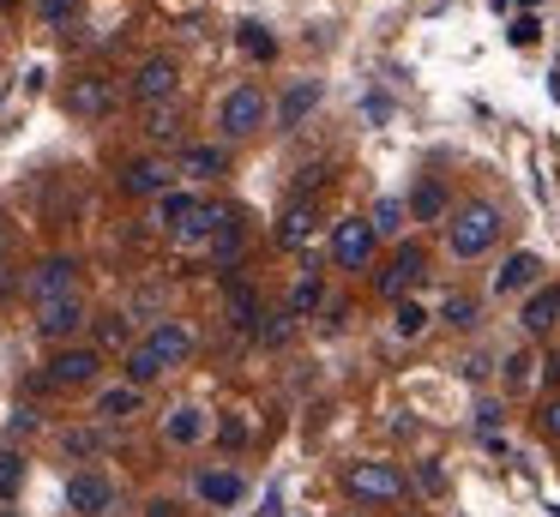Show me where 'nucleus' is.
Here are the masks:
<instances>
[{
  "instance_id": "nucleus-1",
  "label": "nucleus",
  "mask_w": 560,
  "mask_h": 517,
  "mask_svg": "<svg viewBox=\"0 0 560 517\" xmlns=\"http://www.w3.org/2000/svg\"><path fill=\"white\" fill-rule=\"evenodd\" d=\"M187 355H194V331H187V325H175V319L151 325V337H145V343H133V349H127V385H151L158 373L182 367Z\"/></svg>"
},
{
  "instance_id": "nucleus-2",
  "label": "nucleus",
  "mask_w": 560,
  "mask_h": 517,
  "mask_svg": "<svg viewBox=\"0 0 560 517\" xmlns=\"http://www.w3.org/2000/svg\"><path fill=\"white\" fill-rule=\"evenodd\" d=\"M446 240H452V252H458V259H482L488 247H494L500 240V211L494 204H458V211H452V223H446Z\"/></svg>"
},
{
  "instance_id": "nucleus-3",
  "label": "nucleus",
  "mask_w": 560,
  "mask_h": 517,
  "mask_svg": "<svg viewBox=\"0 0 560 517\" xmlns=\"http://www.w3.org/2000/svg\"><path fill=\"white\" fill-rule=\"evenodd\" d=\"M73 283H79V259H73V252H49V259L25 277V289H31V301H37V307L67 301V295H73Z\"/></svg>"
},
{
  "instance_id": "nucleus-4",
  "label": "nucleus",
  "mask_w": 560,
  "mask_h": 517,
  "mask_svg": "<svg viewBox=\"0 0 560 517\" xmlns=\"http://www.w3.org/2000/svg\"><path fill=\"white\" fill-rule=\"evenodd\" d=\"M343 487H350L355 500H368V505L404 500V475L392 463H350V469H343Z\"/></svg>"
},
{
  "instance_id": "nucleus-5",
  "label": "nucleus",
  "mask_w": 560,
  "mask_h": 517,
  "mask_svg": "<svg viewBox=\"0 0 560 517\" xmlns=\"http://www.w3.org/2000/svg\"><path fill=\"white\" fill-rule=\"evenodd\" d=\"M175 84H182L175 55H151V60H139V72H133V103H145V108L175 103Z\"/></svg>"
},
{
  "instance_id": "nucleus-6",
  "label": "nucleus",
  "mask_w": 560,
  "mask_h": 517,
  "mask_svg": "<svg viewBox=\"0 0 560 517\" xmlns=\"http://www.w3.org/2000/svg\"><path fill=\"white\" fill-rule=\"evenodd\" d=\"M374 223L368 216H343L338 228H331V259L343 265V271H368V259H374Z\"/></svg>"
},
{
  "instance_id": "nucleus-7",
  "label": "nucleus",
  "mask_w": 560,
  "mask_h": 517,
  "mask_svg": "<svg viewBox=\"0 0 560 517\" xmlns=\"http://www.w3.org/2000/svg\"><path fill=\"white\" fill-rule=\"evenodd\" d=\"M218 127L230 132V139L259 132V127H266V96H259L254 84H235V91L223 96V108H218Z\"/></svg>"
},
{
  "instance_id": "nucleus-8",
  "label": "nucleus",
  "mask_w": 560,
  "mask_h": 517,
  "mask_svg": "<svg viewBox=\"0 0 560 517\" xmlns=\"http://www.w3.org/2000/svg\"><path fill=\"white\" fill-rule=\"evenodd\" d=\"M67 505H73L79 517H109V505H115V481L103 475V469H79V475L67 481Z\"/></svg>"
},
{
  "instance_id": "nucleus-9",
  "label": "nucleus",
  "mask_w": 560,
  "mask_h": 517,
  "mask_svg": "<svg viewBox=\"0 0 560 517\" xmlns=\"http://www.w3.org/2000/svg\"><path fill=\"white\" fill-rule=\"evenodd\" d=\"M103 373V355L97 349H55V361H49V385H61V391H79V385H91Z\"/></svg>"
},
{
  "instance_id": "nucleus-10",
  "label": "nucleus",
  "mask_w": 560,
  "mask_h": 517,
  "mask_svg": "<svg viewBox=\"0 0 560 517\" xmlns=\"http://www.w3.org/2000/svg\"><path fill=\"white\" fill-rule=\"evenodd\" d=\"M428 277V259H422V247H398L392 252V265L380 271V295H392V301H404L416 283Z\"/></svg>"
},
{
  "instance_id": "nucleus-11",
  "label": "nucleus",
  "mask_w": 560,
  "mask_h": 517,
  "mask_svg": "<svg viewBox=\"0 0 560 517\" xmlns=\"http://www.w3.org/2000/svg\"><path fill=\"white\" fill-rule=\"evenodd\" d=\"M170 180H175V168L158 163V156H139V163L121 168V187L133 192V199H163V192H170Z\"/></svg>"
},
{
  "instance_id": "nucleus-12",
  "label": "nucleus",
  "mask_w": 560,
  "mask_h": 517,
  "mask_svg": "<svg viewBox=\"0 0 560 517\" xmlns=\"http://www.w3.org/2000/svg\"><path fill=\"white\" fill-rule=\"evenodd\" d=\"M67 108H73L79 120H103L115 108V84L109 79H97V72H85V79L67 91Z\"/></svg>"
},
{
  "instance_id": "nucleus-13",
  "label": "nucleus",
  "mask_w": 560,
  "mask_h": 517,
  "mask_svg": "<svg viewBox=\"0 0 560 517\" xmlns=\"http://www.w3.org/2000/svg\"><path fill=\"white\" fill-rule=\"evenodd\" d=\"M79 325H85V307H79V295L37 307V331L49 337V343H67V337H79Z\"/></svg>"
},
{
  "instance_id": "nucleus-14",
  "label": "nucleus",
  "mask_w": 560,
  "mask_h": 517,
  "mask_svg": "<svg viewBox=\"0 0 560 517\" xmlns=\"http://www.w3.org/2000/svg\"><path fill=\"white\" fill-rule=\"evenodd\" d=\"M314 108H319V79H295L290 91L278 96V127H283V132L302 127V120L314 115Z\"/></svg>"
},
{
  "instance_id": "nucleus-15",
  "label": "nucleus",
  "mask_w": 560,
  "mask_h": 517,
  "mask_svg": "<svg viewBox=\"0 0 560 517\" xmlns=\"http://www.w3.org/2000/svg\"><path fill=\"white\" fill-rule=\"evenodd\" d=\"M536 277H542V259L536 252H512L494 271V295H524V289H536Z\"/></svg>"
},
{
  "instance_id": "nucleus-16",
  "label": "nucleus",
  "mask_w": 560,
  "mask_h": 517,
  "mask_svg": "<svg viewBox=\"0 0 560 517\" xmlns=\"http://www.w3.org/2000/svg\"><path fill=\"white\" fill-rule=\"evenodd\" d=\"M314 228H319V211H314L307 199H295L290 211L278 216V247H290V252L307 247V240H314Z\"/></svg>"
},
{
  "instance_id": "nucleus-17",
  "label": "nucleus",
  "mask_w": 560,
  "mask_h": 517,
  "mask_svg": "<svg viewBox=\"0 0 560 517\" xmlns=\"http://www.w3.org/2000/svg\"><path fill=\"white\" fill-rule=\"evenodd\" d=\"M247 493V481L235 475V469H206V475H199V500L206 505H235Z\"/></svg>"
},
{
  "instance_id": "nucleus-18",
  "label": "nucleus",
  "mask_w": 560,
  "mask_h": 517,
  "mask_svg": "<svg viewBox=\"0 0 560 517\" xmlns=\"http://www.w3.org/2000/svg\"><path fill=\"white\" fill-rule=\"evenodd\" d=\"M223 223H230V211H218V204H199V211L187 216L182 228H175V240H187V247H199V240H218Z\"/></svg>"
},
{
  "instance_id": "nucleus-19",
  "label": "nucleus",
  "mask_w": 560,
  "mask_h": 517,
  "mask_svg": "<svg viewBox=\"0 0 560 517\" xmlns=\"http://www.w3.org/2000/svg\"><path fill=\"white\" fill-rule=\"evenodd\" d=\"M404 204H410L416 223H440V216L452 211V199H446V187H440V180H422V187H416Z\"/></svg>"
},
{
  "instance_id": "nucleus-20",
  "label": "nucleus",
  "mask_w": 560,
  "mask_h": 517,
  "mask_svg": "<svg viewBox=\"0 0 560 517\" xmlns=\"http://www.w3.org/2000/svg\"><path fill=\"white\" fill-rule=\"evenodd\" d=\"M555 319H560V289H536L524 301V331H548Z\"/></svg>"
},
{
  "instance_id": "nucleus-21",
  "label": "nucleus",
  "mask_w": 560,
  "mask_h": 517,
  "mask_svg": "<svg viewBox=\"0 0 560 517\" xmlns=\"http://www.w3.org/2000/svg\"><path fill=\"white\" fill-rule=\"evenodd\" d=\"M326 307V277H302V283L290 289V319H307V313Z\"/></svg>"
},
{
  "instance_id": "nucleus-22",
  "label": "nucleus",
  "mask_w": 560,
  "mask_h": 517,
  "mask_svg": "<svg viewBox=\"0 0 560 517\" xmlns=\"http://www.w3.org/2000/svg\"><path fill=\"white\" fill-rule=\"evenodd\" d=\"M182 175H194V180L223 175V151H218V144H194V151L182 156Z\"/></svg>"
},
{
  "instance_id": "nucleus-23",
  "label": "nucleus",
  "mask_w": 560,
  "mask_h": 517,
  "mask_svg": "<svg viewBox=\"0 0 560 517\" xmlns=\"http://www.w3.org/2000/svg\"><path fill=\"white\" fill-rule=\"evenodd\" d=\"M133 409H139V385H115V391L97 397V415L103 421H127Z\"/></svg>"
},
{
  "instance_id": "nucleus-24",
  "label": "nucleus",
  "mask_w": 560,
  "mask_h": 517,
  "mask_svg": "<svg viewBox=\"0 0 560 517\" xmlns=\"http://www.w3.org/2000/svg\"><path fill=\"white\" fill-rule=\"evenodd\" d=\"M19 283V235H13V223L0 216V295Z\"/></svg>"
},
{
  "instance_id": "nucleus-25",
  "label": "nucleus",
  "mask_w": 560,
  "mask_h": 517,
  "mask_svg": "<svg viewBox=\"0 0 560 517\" xmlns=\"http://www.w3.org/2000/svg\"><path fill=\"white\" fill-rule=\"evenodd\" d=\"M163 433H170V445H194L199 433H206V415H199V409H175V415L163 421Z\"/></svg>"
},
{
  "instance_id": "nucleus-26",
  "label": "nucleus",
  "mask_w": 560,
  "mask_h": 517,
  "mask_svg": "<svg viewBox=\"0 0 560 517\" xmlns=\"http://www.w3.org/2000/svg\"><path fill=\"white\" fill-rule=\"evenodd\" d=\"M194 211H199L194 192H163V204H158V216H163V228H170V235H175V228H182Z\"/></svg>"
},
{
  "instance_id": "nucleus-27",
  "label": "nucleus",
  "mask_w": 560,
  "mask_h": 517,
  "mask_svg": "<svg viewBox=\"0 0 560 517\" xmlns=\"http://www.w3.org/2000/svg\"><path fill=\"white\" fill-rule=\"evenodd\" d=\"M230 319L235 325H259V319H266V313H259V295L247 283H230Z\"/></svg>"
},
{
  "instance_id": "nucleus-28",
  "label": "nucleus",
  "mask_w": 560,
  "mask_h": 517,
  "mask_svg": "<svg viewBox=\"0 0 560 517\" xmlns=\"http://www.w3.org/2000/svg\"><path fill=\"white\" fill-rule=\"evenodd\" d=\"M404 216H410V204H404V199H380L368 223H374V235H398V228H404Z\"/></svg>"
},
{
  "instance_id": "nucleus-29",
  "label": "nucleus",
  "mask_w": 560,
  "mask_h": 517,
  "mask_svg": "<svg viewBox=\"0 0 560 517\" xmlns=\"http://www.w3.org/2000/svg\"><path fill=\"white\" fill-rule=\"evenodd\" d=\"M392 331H398V337H422V331H428V307H422V301H398V313H392Z\"/></svg>"
},
{
  "instance_id": "nucleus-30",
  "label": "nucleus",
  "mask_w": 560,
  "mask_h": 517,
  "mask_svg": "<svg viewBox=\"0 0 560 517\" xmlns=\"http://www.w3.org/2000/svg\"><path fill=\"white\" fill-rule=\"evenodd\" d=\"M25 487V457L19 451H0V500H13Z\"/></svg>"
},
{
  "instance_id": "nucleus-31",
  "label": "nucleus",
  "mask_w": 560,
  "mask_h": 517,
  "mask_svg": "<svg viewBox=\"0 0 560 517\" xmlns=\"http://www.w3.org/2000/svg\"><path fill=\"white\" fill-rule=\"evenodd\" d=\"M242 48L254 60H271V55H278V36H271L266 24H242Z\"/></svg>"
},
{
  "instance_id": "nucleus-32",
  "label": "nucleus",
  "mask_w": 560,
  "mask_h": 517,
  "mask_svg": "<svg viewBox=\"0 0 560 517\" xmlns=\"http://www.w3.org/2000/svg\"><path fill=\"white\" fill-rule=\"evenodd\" d=\"M175 127H182V115H175V103H158V108H145V132H151V139H175Z\"/></svg>"
},
{
  "instance_id": "nucleus-33",
  "label": "nucleus",
  "mask_w": 560,
  "mask_h": 517,
  "mask_svg": "<svg viewBox=\"0 0 560 517\" xmlns=\"http://www.w3.org/2000/svg\"><path fill=\"white\" fill-rule=\"evenodd\" d=\"M416 487H422L428 500H440V493H446V469H440L434 457H428V463H416Z\"/></svg>"
},
{
  "instance_id": "nucleus-34",
  "label": "nucleus",
  "mask_w": 560,
  "mask_h": 517,
  "mask_svg": "<svg viewBox=\"0 0 560 517\" xmlns=\"http://www.w3.org/2000/svg\"><path fill=\"white\" fill-rule=\"evenodd\" d=\"M211 252H218V259H235V252H242V223H235V216L218 228V240H211Z\"/></svg>"
},
{
  "instance_id": "nucleus-35",
  "label": "nucleus",
  "mask_w": 560,
  "mask_h": 517,
  "mask_svg": "<svg viewBox=\"0 0 560 517\" xmlns=\"http://www.w3.org/2000/svg\"><path fill=\"white\" fill-rule=\"evenodd\" d=\"M290 331H295V325H290V313H271V319L259 325V337H266L271 349H283V343H290Z\"/></svg>"
},
{
  "instance_id": "nucleus-36",
  "label": "nucleus",
  "mask_w": 560,
  "mask_h": 517,
  "mask_svg": "<svg viewBox=\"0 0 560 517\" xmlns=\"http://www.w3.org/2000/svg\"><path fill=\"white\" fill-rule=\"evenodd\" d=\"M97 337H103V343H109V349H127V319H121V313H103Z\"/></svg>"
},
{
  "instance_id": "nucleus-37",
  "label": "nucleus",
  "mask_w": 560,
  "mask_h": 517,
  "mask_svg": "<svg viewBox=\"0 0 560 517\" xmlns=\"http://www.w3.org/2000/svg\"><path fill=\"white\" fill-rule=\"evenodd\" d=\"M530 373H536V355H512L506 361V385H512V391H524V385H530Z\"/></svg>"
},
{
  "instance_id": "nucleus-38",
  "label": "nucleus",
  "mask_w": 560,
  "mask_h": 517,
  "mask_svg": "<svg viewBox=\"0 0 560 517\" xmlns=\"http://www.w3.org/2000/svg\"><path fill=\"white\" fill-rule=\"evenodd\" d=\"M446 325H458V331H464V325H476V301L470 295H452L446 301Z\"/></svg>"
},
{
  "instance_id": "nucleus-39",
  "label": "nucleus",
  "mask_w": 560,
  "mask_h": 517,
  "mask_svg": "<svg viewBox=\"0 0 560 517\" xmlns=\"http://www.w3.org/2000/svg\"><path fill=\"white\" fill-rule=\"evenodd\" d=\"M506 36H512V43H518V48H530L536 36H542V24H536L530 12H524V19H512V31H506Z\"/></svg>"
},
{
  "instance_id": "nucleus-40",
  "label": "nucleus",
  "mask_w": 560,
  "mask_h": 517,
  "mask_svg": "<svg viewBox=\"0 0 560 517\" xmlns=\"http://www.w3.org/2000/svg\"><path fill=\"white\" fill-rule=\"evenodd\" d=\"M73 7H79V0H37V19H43V24H61Z\"/></svg>"
},
{
  "instance_id": "nucleus-41",
  "label": "nucleus",
  "mask_w": 560,
  "mask_h": 517,
  "mask_svg": "<svg viewBox=\"0 0 560 517\" xmlns=\"http://www.w3.org/2000/svg\"><path fill=\"white\" fill-rule=\"evenodd\" d=\"M97 445H103V433H67V451L73 457H91Z\"/></svg>"
},
{
  "instance_id": "nucleus-42",
  "label": "nucleus",
  "mask_w": 560,
  "mask_h": 517,
  "mask_svg": "<svg viewBox=\"0 0 560 517\" xmlns=\"http://www.w3.org/2000/svg\"><path fill=\"white\" fill-rule=\"evenodd\" d=\"M542 433H548V439H560V397L542 409Z\"/></svg>"
},
{
  "instance_id": "nucleus-43",
  "label": "nucleus",
  "mask_w": 560,
  "mask_h": 517,
  "mask_svg": "<svg viewBox=\"0 0 560 517\" xmlns=\"http://www.w3.org/2000/svg\"><path fill=\"white\" fill-rule=\"evenodd\" d=\"M218 439H223V445H242V439H247V427H242V421H223Z\"/></svg>"
},
{
  "instance_id": "nucleus-44",
  "label": "nucleus",
  "mask_w": 560,
  "mask_h": 517,
  "mask_svg": "<svg viewBox=\"0 0 560 517\" xmlns=\"http://www.w3.org/2000/svg\"><path fill=\"white\" fill-rule=\"evenodd\" d=\"M476 421H482V427H500V403H476Z\"/></svg>"
},
{
  "instance_id": "nucleus-45",
  "label": "nucleus",
  "mask_w": 560,
  "mask_h": 517,
  "mask_svg": "<svg viewBox=\"0 0 560 517\" xmlns=\"http://www.w3.org/2000/svg\"><path fill=\"white\" fill-rule=\"evenodd\" d=\"M145 517H182V512H175V500H151Z\"/></svg>"
},
{
  "instance_id": "nucleus-46",
  "label": "nucleus",
  "mask_w": 560,
  "mask_h": 517,
  "mask_svg": "<svg viewBox=\"0 0 560 517\" xmlns=\"http://www.w3.org/2000/svg\"><path fill=\"white\" fill-rule=\"evenodd\" d=\"M0 7H19V0H0Z\"/></svg>"
},
{
  "instance_id": "nucleus-47",
  "label": "nucleus",
  "mask_w": 560,
  "mask_h": 517,
  "mask_svg": "<svg viewBox=\"0 0 560 517\" xmlns=\"http://www.w3.org/2000/svg\"><path fill=\"white\" fill-rule=\"evenodd\" d=\"M0 517H13V512H0Z\"/></svg>"
}]
</instances>
